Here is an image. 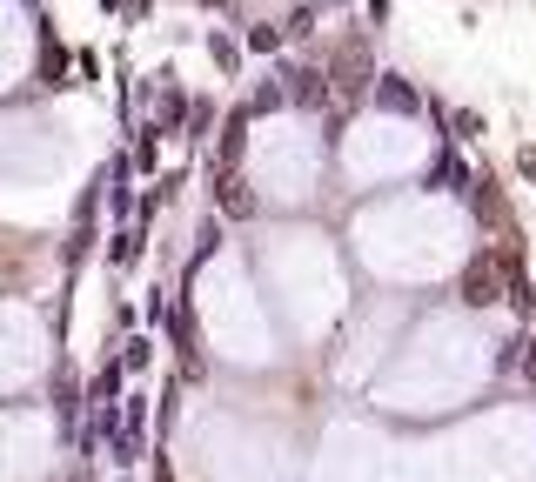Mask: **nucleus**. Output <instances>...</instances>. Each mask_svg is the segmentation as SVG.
Masks as SVG:
<instances>
[{"mask_svg": "<svg viewBox=\"0 0 536 482\" xmlns=\"http://www.w3.org/2000/svg\"><path fill=\"white\" fill-rule=\"evenodd\" d=\"M101 449H108L114 469H134V462L148 456V402L141 395H121L114 402V422H108V442Z\"/></svg>", "mask_w": 536, "mask_h": 482, "instance_id": "1", "label": "nucleus"}, {"mask_svg": "<svg viewBox=\"0 0 536 482\" xmlns=\"http://www.w3.org/2000/svg\"><path fill=\"white\" fill-rule=\"evenodd\" d=\"M369 81H376V54H369V41H342L335 47V67H329V94H342V101H362L369 94Z\"/></svg>", "mask_w": 536, "mask_h": 482, "instance_id": "2", "label": "nucleus"}, {"mask_svg": "<svg viewBox=\"0 0 536 482\" xmlns=\"http://www.w3.org/2000/svg\"><path fill=\"white\" fill-rule=\"evenodd\" d=\"M456 295H463L469 308H490L496 295H503V248H490V255H476V262L463 268V282H456Z\"/></svg>", "mask_w": 536, "mask_h": 482, "instance_id": "3", "label": "nucleus"}, {"mask_svg": "<svg viewBox=\"0 0 536 482\" xmlns=\"http://www.w3.org/2000/svg\"><path fill=\"white\" fill-rule=\"evenodd\" d=\"M282 81V101H295V108H322L329 101V74L322 67H289V74H275Z\"/></svg>", "mask_w": 536, "mask_h": 482, "instance_id": "4", "label": "nucleus"}, {"mask_svg": "<svg viewBox=\"0 0 536 482\" xmlns=\"http://www.w3.org/2000/svg\"><path fill=\"white\" fill-rule=\"evenodd\" d=\"M369 94H376V101H382L389 114H416V108H423L416 81H402V74H376V81H369Z\"/></svg>", "mask_w": 536, "mask_h": 482, "instance_id": "5", "label": "nucleus"}, {"mask_svg": "<svg viewBox=\"0 0 536 482\" xmlns=\"http://www.w3.org/2000/svg\"><path fill=\"white\" fill-rule=\"evenodd\" d=\"M215 201H222V215H255V195L242 188V175H235V168H222V188H215Z\"/></svg>", "mask_w": 536, "mask_h": 482, "instance_id": "6", "label": "nucleus"}, {"mask_svg": "<svg viewBox=\"0 0 536 482\" xmlns=\"http://www.w3.org/2000/svg\"><path fill=\"white\" fill-rule=\"evenodd\" d=\"M242 134H248V108H235V114H228V128H222V148H215V161H222V168H235V161H242Z\"/></svg>", "mask_w": 536, "mask_h": 482, "instance_id": "7", "label": "nucleus"}, {"mask_svg": "<svg viewBox=\"0 0 536 482\" xmlns=\"http://www.w3.org/2000/svg\"><path fill=\"white\" fill-rule=\"evenodd\" d=\"M108 402H121V369H101L88 382V409H108Z\"/></svg>", "mask_w": 536, "mask_h": 482, "instance_id": "8", "label": "nucleus"}, {"mask_svg": "<svg viewBox=\"0 0 536 482\" xmlns=\"http://www.w3.org/2000/svg\"><path fill=\"white\" fill-rule=\"evenodd\" d=\"M208 54H215V67H222V74H235V67H242V47L228 41V34H215V41H208Z\"/></svg>", "mask_w": 536, "mask_h": 482, "instance_id": "9", "label": "nucleus"}, {"mask_svg": "<svg viewBox=\"0 0 536 482\" xmlns=\"http://www.w3.org/2000/svg\"><path fill=\"white\" fill-rule=\"evenodd\" d=\"M282 41H289V34H282V27H248V47H255V54H275V47H282Z\"/></svg>", "mask_w": 536, "mask_h": 482, "instance_id": "10", "label": "nucleus"}, {"mask_svg": "<svg viewBox=\"0 0 536 482\" xmlns=\"http://www.w3.org/2000/svg\"><path fill=\"white\" fill-rule=\"evenodd\" d=\"M108 255H114V262H121V268H128L134 255H141V228H121V235H114V248H108Z\"/></svg>", "mask_w": 536, "mask_h": 482, "instance_id": "11", "label": "nucleus"}, {"mask_svg": "<svg viewBox=\"0 0 536 482\" xmlns=\"http://www.w3.org/2000/svg\"><path fill=\"white\" fill-rule=\"evenodd\" d=\"M436 181L456 188V195H469V168H463V161H449V154H443V168H436Z\"/></svg>", "mask_w": 536, "mask_h": 482, "instance_id": "12", "label": "nucleus"}, {"mask_svg": "<svg viewBox=\"0 0 536 482\" xmlns=\"http://www.w3.org/2000/svg\"><path fill=\"white\" fill-rule=\"evenodd\" d=\"M282 108V81H268V88H255V101H248V114H268Z\"/></svg>", "mask_w": 536, "mask_h": 482, "instance_id": "13", "label": "nucleus"}, {"mask_svg": "<svg viewBox=\"0 0 536 482\" xmlns=\"http://www.w3.org/2000/svg\"><path fill=\"white\" fill-rule=\"evenodd\" d=\"M148 355H155V349H148V342H141V335H134L128 349H121V369H148Z\"/></svg>", "mask_w": 536, "mask_h": 482, "instance_id": "14", "label": "nucleus"}, {"mask_svg": "<svg viewBox=\"0 0 536 482\" xmlns=\"http://www.w3.org/2000/svg\"><path fill=\"white\" fill-rule=\"evenodd\" d=\"M309 27H315V7H295L289 21H282V34H295V41H302V34H309Z\"/></svg>", "mask_w": 536, "mask_h": 482, "instance_id": "15", "label": "nucleus"}, {"mask_svg": "<svg viewBox=\"0 0 536 482\" xmlns=\"http://www.w3.org/2000/svg\"><path fill=\"white\" fill-rule=\"evenodd\" d=\"M523 349H530V355H516V369H523V375H530V382H536V335H530V342H523Z\"/></svg>", "mask_w": 536, "mask_h": 482, "instance_id": "16", "label": "nucleus"}, {"mask_svg": "<svg viewBox=\"0 0 536 482\" xmlns=\"http://www.w3.org/2000/svg\"><path fill=\"white\" fill-rule=\"evenodd\" d=\"M523 175H530V181H536V148H523Z\"/></svg>", "mask_w": 536, "mask_h": 482, "instance_id": "17", "label": "nucleus"}, {"mask_svg": "<svg viewBox=\"0 0 536 482\" xmlns=\"http://www.w3.org/2000/svg\"><path fill=\"white\" fill-rule=\"evenodd\" d=\"M101 7H108V14H114V7H121V0H101Z\"/></svg>", "mask_w": 536, "mask_h": 482, "instance_id": "18", "label": "nucleus"}, {"mask_svg": "<svg viewBox=\"0 0 536 482\" xmlns=\"http://www.w3.org/2000/svg\"><path fill=\"white\" fill-rule=\"evenodd\" d=\"M201 7H222V0H201Z\"/></svg>", "mask_w": 536, "mask_h": 482, "instance_id": "19", "label": "nucleus"}, {"mask_svg": "<svg viewBox=\"0 0 536 482\" xmlns=\"http://www.w3.org/2000/svg\"><path fill=\"white\" fill-rule=\"evenodd\" d=\"M121 482H134V476H128V469H121Z\"/></svg>", "mask_w": 536, "mask_h": 482, "instance_id": "20", "label": "nucleus"}]
</instances>
